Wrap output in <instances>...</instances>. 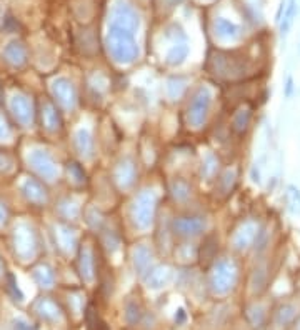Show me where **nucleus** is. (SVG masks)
Segmentation results:
<instances>
[{
  "label": "nucleus",
  "mask_w": 300,
  "mask_h": 330,
  "mask_svg": "<svg viewBox=\"0 0 300 330\" xmlns=\"http://www.w3.org/2000/svg\"><path fill=\"white\" fill-rule=\"evenodd\" d=\"M5 57L14 65H22L25 62V47L20 42H12L5 49Z\"/></svg>",
  "instance_id": "4468645a"
},
{
  "label": "nucleus",
  "mask_w": 300,
  "mask_h": 330,
  "mask_svg": "<svg viewBox=\"0 0 300 330\" xmlns=\"http://www.w3.org/2000/svg\"><path fill=\"white\" fill-rule=\"evenodd\" d=\"M53 92H55V97L58 102L65 107H74L75 104V88L72 87V83L60 79L53 83Z\"/></svg>",
  "instance_id": "1a4fd4ad"
},
{
  "label": "nucleus",
  "mask_w": 300,
  "mask_h": 330,
  "mask_svg": "<svg viewBox=\"0 0 300 330\" xmlns=\"http://www.w3.org/2000/svg\"><path fill=\"white\" fill-rule=\"evenodd\" d=\"M134 175H135V169L132 162H122L117 169V180L120 182V185L124 187H129V185L134 182Z\"/></svg>",
  "instance_id": "2eb2a0df"
},
{
  "label": "nucleus",
  "mask_w": 300,
  "mask_h": 330,
  "mask_svg": "<svg viewBox=\"0 0 300 330\" xmlns=\"http://www.w3.org/2000/svg\"><path fill=\"white\" fill-rule=\"evenodd\" d=\"M154 207H155V195L152 192H143L134 203V222L139 227H148L150 222H152V215H154Z\"/></svg>",
  "instance_id": "20e7f679"
},
{
  "label": "nucleus",
  "mask_w": 300,
  "mask_h": 330,
  "mask_svg": "<svg viewBox=\"0 0 300 330\" xmlns=\"http://www.w3.org/2000/svg\"><path fill=\"white\" fill-rule=\"evenodd\" d=\"M214 30H215V35L222 40H230V42H235L242 39V27L237 25L235 22H232L229 19H224V17H219L217 20L214 22Z\"/></svg>",
  "instance_id": "0eeeda50"
},
{
  "label": "nucleus",
  "mask_w": 300,
  "mask_h": 330,
  "mask_svg": "<svg viewBox=\"0 0 300 330\" xmlns=\"http://www.w3.org/2000/svg\"><path fill=\"white\" fill-rule=\"evenodd\" d=\"M293 2H295V4H297V9L300 10V0H293Z\"/></svg>",
  "instance_id": "a878e982"
},
{
  "label": "nucleus",
  "mask_w": 300,
  "mask_h": 330,
  "mask_svg": "<svg viewBox=\"0 0 300 330\" xmlns=\"http://www.w3.org/2000/svg\"><path fill=\"white\" fill-rule=\"evenodd\" d=\"M9 134V129H7V125H5V122L2 118H0V137H4V135H7Z\"/></svg>",
  "instance_id": "393cba45"
},
{
  "label": "nucleus",
  "mask_w": 300,
  "mask_h": 330,
  "mask_svg": "<svg viewBox=\"0 0 300 330\" xmlns=\"http://www.w3.org/2000/svg\"><path fill=\"white\" fill-rule=\"evenodd\" d=\"M110 19L112 27L125 30L129 34L137 32V28L140 27V17L134 9V5H130L127 0H115L110 12Z\"/></svg>",
  "instance_id": "f03ea898"
},
{
  "label": "nucleus",
  "mask_w": 300,
  "mask_h": 330,
  "mask_svg": "<svg viewBox=\"0 0 300 330\" xmlns=\"http://www.w3.org/2000/svg\"><path fill=\"white\" fill-rule=\"evenodd\" d=\"M217 160H215L212 155H207V159H205V162H203V167H202V172L205 173L207 177H210L212 173L215 172V169H217Z\"/></svg>",
  "instance_id": "5701e85b"
},
{
  "label": "nucleus",
  "mask_w": 300,
  "mask_h": 330,
  "mask_svg": "<svg viewBox=\"0 0 300 330\" xmlns=\"http://www.w3.org/2000/svg\"><path fill=\"white\" fill-rule=\"evenodd\" d=\"M285 205L293 215H300V189L297 185H287L285 189Z\"/></svg>",
  "instance_id": "ddd939ff"
},
{
  "label": "nucleus",
  "mask_w": 300,
  "mask_h": 330,
  "mask_svg": "<svg viewBox=\"0 0 300 330\" xmlns=\"http://www.w3.org/2000/svg\"><path fill=\"white\" fill-rule=\"evenodd\" d=\"M297 4L293 2V0H289L285 5V9H284V15L280 17V20H279V25H280V34L282 35H287L289 34V30L292 28L293 25V20H295V15H297Z\"/></svg>",
  "instance_id": "9b49d317"
},
{
  "label": "nucleus",
  "mask_w": 300,
  "mask_h": 330,
  "mask_svg": "<svg viewBox=\"0 0 300 330\" xmlns=\"http://www.w3.org/2000/svg\"><path fill=\"white\" fill-rule=\"evenodd\" d=\"M45 118H47V124H49V127L50 129H57L58 125H60V120H58V115H57V112L53 110V107L52 105H47V109H45Z\"/></svg>",
  "instance_id": "412c9836"
},
{
  "label": "nucleus",
  "mask_w": 300,
  "mask_h": 330,
  "mask_svg": "<svg viewBox=\"0 0 300 330\" xmlns=\"http://www.w3.org/2000/svg\"><path fill=\"white\" fill-rule=\"evenodd\" d=\"M172 190H173V195H175L177 200H185L190 195L189 185L185 184V182H182V180H177V182H173L172 184Z\"/></svg>",
  "instance_id": "aec40b11"
},
{
  "label": "nucleus",
  "mask_w": 300,
  "mask_h": 330,
  "mask_svg": "<svg viewBox=\"0 0 300 330\" xmlns=\"http://www.w3.org/2000/svg\"><path fill=\"white\" fill-rule=\"evenodd\" d=\"M207 227V220L203 217H180L173 222V230L182 237L199 235Z\"/></svg>",
  "instance_id": "39448f33"
},
{
  "label": "nucleus",
  "mask_w": 300,
  "mask_h": 330,
  "mask_svg": "<svg viewBox=\"0 0 300 330\" xmlns=\"http://www.w3.org/2000/svg\"><path fill=\"white\" fill-rule=\"evenodd\" d=\"M105 44L109 53L118 64H132L139 57V47L134 40V34H129L125 30L110 27L105 37Z\"/></svg>",
  "instance_id": "f257e3e1"
},
{
  "label": "nucleus",
  "mask_w": 300,
  "mask_h": 330,
  "mask_svg": "<svg viewBox=\"0 0 300 330\" xmlns=\"http://www.w3.org/2000/svg\"><path fill=\"white\" fill-rule=\"evenodd\" d=\"M134 257H135V262L139 260V268L142 270L143 268V263H148V259H150V252L145 249V247H140V249H137L135 250V254H134Z\"/></svg>",
  "instance_id": "4be33fe9"
},
{
  "label": "nucleus",
  "mask_w": 300,
  "mask_h": 330,
  "mask_svg": "<svg viewBox=\"0 0 300 330\" xmlns=\"http://www.w3.org/2000/svg\"><path fill=\"white\" fill-rule=\"evenodd\" d=\"M25 189L30 190V192H27V195H28V199L32 200V202H39V203L45 202V192H42V189L39 187V184L27 182Z\"/></svg>",
  "instance_id": "6ab92c4d"
},
{
  "label": "nucleus",
  "mask_w": 300,
  "mask_h": 330,
  "mask_svg": "<svg viewBox=\"0 0 300 330\" xmlns=\"http://www.w3.org/2000/svg\"><path fill=\"white\" fill-rule=\"evenodd\" d=\"M250 118H252V112L250 110H238L237 115L233 117V129H235L238 134H244L247 130L249 124H250Z\"/></svg>",
  "instance_id": "a211bd4d"
},
{
  "label": "nucleus",
  "mask_w": 300,
  "mask_h": 330,
  "mask_svg": "<svg viewBox=\"0 0 300 330\" xmlns=\"http://www.w3.org/2000/svg\"><path fill=\"white\" fill-rule=\"evenodd\" d=\"M259 232H260L259 224L254 220H247L235 233V237H233V244H235V247L240 250L247 249V247H250V245L255 244V238H257V235H259Z\"/></svg>",
  "instance_id": "423d86ee"
},
{
  "label": "nucleus",
  "mask_w": 300,
  "mask_h": 330,
  "mask_svg": "<svg viewBox=\"0 0 300 330\" xmlns=\"http://www.w3.org/2000/svg\"><path fill=\"white\" fill-rule=\"evenodd\" d=\"M75 145L77 148H79V152L82 155H87V157H90L92 155V137H90V134L87 130H79L77 132V135H75Z\"/></svg>",
  "instance_id": "dca6fc26"
},
{
  "label": "nucleus",
  "mask_w": 300,
  "mask_h": 330,
  "mask_svg": "<svg viewBox=\"0 0 300 330\" xmlns=\"http://www.w3.org/2000/svg\"><path fill=\"white\" fill-rule=\"evenodd\" d=\"M32 164L42 175L49 180H53V177L57 175V167L53 164V160L44 152H35L32 155Z\"/></svg>",
  "instance_id": "6e6552de"
},
{
  "label": "nucleus",
  "mask_w": 300,
  "mask_h": 330,
  "mask_svg": "<svg viewBox=\"0 0 300 330\" xmlns=\"http://www.w3.org/2000/svg\"><path fill=\"white\" fill-rule=\"evenodd\" d=\"M292 94H293V79L289 77L285 82V97H290Z\"/></svg>",
  "instance_id": "b1692460"
},
{
  "label": "nucleus",
  "mask_w": 300,
  "mask_h": 330,
  "mask_svg": "<svg viewBox=\"0 0 300 330\" xmlns=\"http://www.w3.org/2000/svg\"><path fill=\"white\" fill-rule=\"evenodd\" d=\"M210 90L202 87L194 94V97L190 100L189 105V122L194 125V127H200V125L205 122L207 113L210 109Z\"/></svg>",
  "instance_id": "7ed1b4c3"
},
{
  "label": "nucleus",
  "mask_w": 300,
  "mask_h": 330,
  "mask_svg": "<svg viewBox=\"0 0 300 330\" xmlns=\"http://www.w3.org/2000/svg\"><path fill=\"white\" fill-rule=\"evenodd\" d=\"M189 55V47L185 42H173L170 50L167 52V64L180 65Z\"/></svg>",
  "instance_id": "f8f14e48"
},
{
  "label": "nucleus",
  "mask_w": 300,
  "mask_h": 330,
  "mask_svg": "<svg viewBox=\"0 0 300 330\" xmlns=\"http://www.w3.org/2000/svg\"><path fill=\"white\" fill-rule=\"evenodd\" d=\"M14 110H15V115L19 117V120L22 124H27L30 117H32V112H30V107H28V102L23 99V97H15L14 99Z\"/></svg>",
  "instance_id": "f3484780"
},
{
  "label": "nucleus",
  "mask_w": 300,
  "mask_h": 330,
  "mask_svg": "<svg viewBox=\"0 0 300 330\" xmlns=\"http://www.w3.org/2000/svg\"><path fill=\"white\" fill-rule=\"evenodd\" d=\"M235 279V267L229 260L219 262L217 270H215V284L219 287H230V284Z\"/></svg>",
  "instance_id": "9d476101"
}]
</instances>
